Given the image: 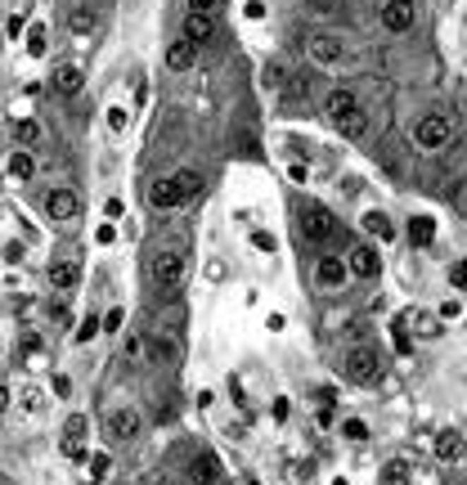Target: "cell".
<instances>
[{
    "label": "cell",
    "instance_id": "cell-1",
    "mask_svg": "<svg viewBox=\"0 0 467 485\" xmlns=\"http://www.w3.org/2000/svg\"><path fill=\"white\" fill-rule=\"evenodd\" d=\"M202 189V176L198 171H176L171 180H157L153 185V207H184V202H193Z\"/></svg>",
    "mask_w": 467,
    "mask_h": 485
},
{
    "label": "cell",
    "instance_id": "cell-2",
    "mask_svg": "<svg viewBox=\"0 0 467 485\" xmlns=\"http://www.w3.org/2000/svg\"><path fill=\"white\" fill-rule=\"evenodd\" d=\"M184 274H189V265H184L180 252H162V257L153 261V278H157L162 293H176V288L184 283Z\"/></svg>",
    "mask_w": 467,
    "mask_h": 485
},
{
    "label": "cell",
    "instance_id": "cell-3",
    "mask_svg": "<svg viewBox=\"0 0 467 485\" xmlns=\"http://www.w3.org/2000/svg\"><path fill=\"white\" fill-rule=\"evenodd\" d=\"M104 436H108L113 445L135 441V436H140V414H135V409H113V414L104 418Z\"/></svg>",
    "mask_w": 467,
    "mask_h": 485
},
{
    "label": "cell",
    "instance_id": "cell-4",
    "mask_svg": "<svg viewBox=\"0 0 467 485\" xmlns=\"http://www.w3.org/2000/svg\"><path fill=\"white\" fill-rule=\"evenodd\" d=\"M346 378L360 382V386H368V382L382 378V364H377L373 350H351V355H346Z\"/></svg>",
    "mask_w": 467,
    "mask_h": 485
},
{
    "label": "cell",
    "instance_id": "cell-5",
    "mask_svg": "<svg viewBox=\"0 0 467 485\" xmlns=\"http://www.w3.org/2000/svg\"><path fill=\"white\" fill-rule=\"evenodd\" d=\"M413 140L423 144V149H440V144L449 140V117H440V113L423 117V121L413 126Z\"/></svg>",
    "mask_w": 467,
    "mask_h": 485
},
{
    "label": "cell",
    "instance_id": "cell-6",
    "mask_svg": "<svg viewBox=\"0 0 467 485\" xmlns=\"http://www.w3.org/2000/svg\"><path fill=\"white\" fill-rule=\"evenodd\" d=\"M45 211H50L54 221H77V216H81V198L72 189H54L50 198H45Z\"/></svg>",
    "mask_w": 467,
    "mask_h": 485
},
{
    "label": "cell",
    "instance_id": "cell-7",
    "mask_svg": "<svg viewBox=\"0 0 467 485\" xmlns=\"http://www.w3.org/2000/svg\"><path fill=\"white\" fill-rule=\"evenodd\" d=\"M346 274H351V265L341 257H319V265H315V283L319 288H341Z\"/></svg>",
    "mask_w": 467,
    "mask_h": 485
},
{
    "label": "cell",
    "instance_id": "cell-8",
    "mask_svg": "<svg viewBox=\"0 0 467 485\" xmlns=\"http://www.w3.org/2000/svg\"><path fill=\"white\" fill-rule=\"evenodd\" d=\"M382 27L387 32H409L413 27V0H387L382 5Z\"/></svg>",
    "mask_w": 467,
    "mask_h": 485
},
{
    "label": "cell",
    "instance_id": "cell-9",
    "mask_svg": "<svg viewBox=\"0 0 467 485\" xmlns=\"http://www.w3.org/2000/svg\"><path fill=\"white\" fill-rule=\"evenodd\" d=\"M301 234L310 242H324L328 234H333V216H328L324 207H305L301 211Z\"/></svg>",
    "mask_w": 467,
    "mask_h": 485
},
{
    "label": "cell",
    "instance_id": "cell-10",
    "mask_svg": "<svg viewBox=\"0 0 467 485\" xmlns=\"http://www.w3.org/2000/svg\"><path fill=\"white\" fill-rule=\"evenodd\" d=\"M212 36H216V18L207 14V9H189V18H184V41L202 45V41H212Z\"/></svg>",
    "mask_w": 467,
    "mask_h": 485
},
{
    "label": "cell",
    "instance_id": "cell-11",
    "mask_svg": "<svg viewBox=\"0 0 467 485\" xmlns=\"http://www.w3.org/2000/svg\"><path fill=\"white\" fill-rule=\"evenodd\" d=\"M432 450H436V458H440V463H463V458H467V441H463L459 431H440Z\"/></svg>",
    "mask_w": 467,
    "mask_h": 485
},
{
    "label": "cell",
    "instance_id": "cell-12",
    "mask_svg": "<svg viewBox=\"0 0 467 485\" xmlns=\"http://www.w3.org/2000/svg\"><path fill=\"white\" fill-rule=\"evenodd\" d=\"M346 265H351V274H360V278H377V270H382V261H377L373 247H351Z\"/></svg>",
    "mask_w": 467,
    "mask_h": 485
},
{
    "label": "cell",
    "instance_id": "cell-13",
    "mask_svg": "<svg viewBox=\"0 0 467 485\" xmlns=\"http://www.w3.org/2000/svg\"><path fill=\"white\" fill-rule=\"evenodd\" d=\"M81 86H85V72L77 63H59L54 68V90L59 94H81Z\"/></svg>",
    "mask_w": 467,
    "mask_h": 485
},
{
    "label": "cell",
    "instance_id": "cell-14",
    "mask_svg": "<svg viewBox=\"0 0 467 485\" xmlns=\"http://www.w3.org/2000/svg\"><path fill=\"white\" fill-rule=\"evenodd\" d=\"M341 41L337 36H310V59L315 63H341Z\"/></svg>",
    "mask_w": 467,
    "mask_h": 485
},
{
    "label": "cell",
    "instance_id": "cell-15",
    "mask_svg": "<svg viewBox=\"0 0 467 485\" xmlns=\"http://www.w3.org/2000/svg\"><path fill=\"white\" fill-rule=\"evenodd\" d=\"M355 113H360V99H355L351 90H333V94H328V117H333V126L346 121V117H355Z\"/></svg>",
    "mask_w": 467,
    "mask_h": 485
},
{
    "label": "cell",
    "instance_id": "cell-16",
    "mask_svg": "<svg viewBox=\"0 0 467 485\" xmlns=\"http://www.w3.org/2000/svg\"><path fill=\"white\" fill-rule=\"evenodd\" d=\"M77 278H81V270L72 261H50V283L59 288V293H72L77 288Z\"/></svg>",
    "mask_w": 467,
    "mask_h": 485
},
{
    "label": "cell",
    "instance_id": "cell-17",
    "mask_svg": "<svg viewBox=\"0 0 467 485\" xmlns=\"http://www.w3.org/2000/svg\"><path fill=\"white\" fill-rule=\"evenodd\" d=\"M216 472H220V467H216V458H212V454H198V458L189 463V481H193V485H212V481H216Z\"/></svg>",
    "mask_w": 467,
    "mask_h": 485
},
{
    "label": "cell",
    "instance_id": "cell-18",
    "mask_svg": "<svg viewBox=\"0 0 467 485\" xmlns=\"http://www.w3.org/2000/svg\"><path fill=\"white\" fill-rule=\"evenodd\" d=\"M382 485H413V467L404 463V458H391L382 467Z\"/></svg>",
    "mask_w": 467,
    "mask_h": 485
},
{
    "label": "cell",
    "instance_id": "cell-19",
    "mask_svg": "<svg viewBox=\"0 0 467 485\" xmlns=\"http://www.w3.org/2000/svg\"><path fill=\"white\" fill-rule=\"evenodd\" d=\"M193 50H198V45H193V41H176V45H171V50H166V68L184 72V68L193 63Z\"/></svg>",
    "mask_w": 467,
    "mask_h": 485
},
{
    "label": "cell",
    "instance_id": "cell-20",
    "mask_svg": "<svg viewBox=\"0 0 467 485\" xmlns=\"http://www.w3.org/2000/svg\"><path fill=\"white\" fill-rule=\"evenodd\" d=\"M409 238L418 242V247H427V242L436 238V221H432V216H413V225H409Z\"/></svg>",
    "mask_w": 467,
    "mask_h": 485
},
{
    "label": "cell",
    "instance_id": "cell-21",
    "mask_svg": "<svg viewBox=\"0 0 467 485\" xmlns=\"http://www.w3.org/2000/svg\"><path fill=\"white\" fill-rule=\"evenodd\" d=\"M32 171H36V162H32L28 149H18L14 157H9V176H14V180H32Z\"/></svg>",
    "mask_w": 467,
    "mask_h": 485
},
{
    "label": "cell",
    "instance_id": "cell-22",
    "mask_svg": "<svg viewBox=\"0 0 467 485\" xmlns=\"http://www.w3.org/2000/svg\"><path fill=\"white\" fill-rule=\"evenodd\" d=\"M364 229H368V234H377L382 242H387L391 234H396V229H391V221H387L382 211H368V216H364Z\"/></svg>",
    "mask_w": 467,
    "mask_h": 485
},
{
    "label": "cell",
    "instance_id": "cell-23",
    "mask_svg": "<svg viewBox=\"0 0 467 485\" xmlns=\"http://www.w3.org/2000/svg\"><path fill=\"white\" fill-rule=\"evenodd\" d=\"M337 130H341V135H346V140H360L364 130H368V117H364V108H360V113H355V117L337 121Z\"/></svg>",
    "mask_w": 467,
    "mask_h": 485
},
{
    "label": "cell",
    "instance_id": "cell-24",
    "mask_svg": "<svg viewBox=\"0 0 467 485\" xmlns=\"http://www.w3.org/2000/svg\"><path fill=\"white\" fill-rule=\"evenodd\" d=\"M126 126H131V113H126L121 104H113V108H108V130H113V135H121Z\"/></svg>",
    "mask_w": 467,
    "mask_h": 485
},
{
    "label": "cell",
    "instance_id": "cell-25",
    "mask_svg": "<svg viewBox=\"0 0 467 485\" xmlns=\"http://www.w3.org/2000/svg\"><path fill=\"white\" fill-rule=\"evenodd\" d=\"M14 140L18 144H36L41 140V126H36V121H14Z\"/></svg>",
    "mask_w": 467,
    "mask_h": 485
},
{
    "label": "cell",
    "instance_id": "cell-26",
    "mask_svg": "<svg viewBox=\"0 0 467 485\" xmlns=\"http://www.w3.org/2000/svg\"><path fill=\"white\" fill-rule=\"evenodd\" d=\"M90 27H95V9L77 5V9H72V32H90Z\"/></svg>",
    "mask_w": 467,
    "mask_h": 485
},
{
    "label": "cell",
    "instance_id": "cell-27",
    "mask_svg": "<svg viewBox=\"0 0 467 485\" xmlns=\"http://www.w3.org/2000/svg\"><path fill=\"white\" fill-rule=\"evenodd\" d=\"M413 329H418V337H440V319H432V314H418Z\"/></svg>",
    "mask_w": 467,
    "mask_h": 485
},
{
    "label": "cell",
    "instance_id": "cell-28",
    "mask_svg": "<svg viewBox=\"0 0 467 485\" xmlns=\"http://www.w3.org/2000/svg\"><path fill=\"white\" fill-rule=\"evenodd\" d=\"M341 436H346V441H368V427L360 418H346V422H341Z\"/></svg>",
    "mask_w": 467,
    "mask_h": 485
},
{
    "label": "cell",
    "instance_id": "cell-29",
    "mask_svg": "<svg viewBox=\"0 0 467 485\" xmlns=\"http://www.w3.org/2000/svg\"><path fill=\"white\" fill-rule=\"evenodd\" d=\"M28 54H32V59L45 54V27H32V32H28Z\"/></svg>",
    "mask_w": 467,
    "mask_h": 485
},
{
    "label": "cell",
    "instance_id": "cell-30",
    "mask_svg": "<svg viewBox=\"0 0 467 485\" xmlns=\"http://www.w3.org/2000/svg\"><path fill=\"white\" fill-rule=\"evenodd\" d=\"M63 454L68 458H85V441L81 436H63Z\"/></svg>",
    "mask_w": 467,
    "mask_h": 485
},
{
    "label": "cell",
    "instance_id": "cell-31",
    "mask_svg": "<svg viewBox=\"0 0 467 485\" xmlns=\"http://www.w3.org/2000/svg\"><path fill=\"white\" fill-rule=\"evenodd\" d=\"M284 77H288V72H284V63H265V86H284Z\"/></svg>",
    "mask_w": 467,
    "mask_h": 485
},
{
    "label": "cell",
    "instance_id": "cell-32",
    "mask_svg": "<svg viewBox=\"0 0 467 485\" xmlns=\"http://www.w3.org/2000/svg\"><path fill=\"white\" fill-rule=\"evenodd\" d=\"M252 247H256V252H274V234H265V229H256V234H252Z\"/></svg>",
    "mask_w": 467,
    "mask_h": 485
},
{
    "label": "cell",
    "instance_id": "cell-33",
    "mask_svg": "<svg viewBox=\"0 0 467 485\" xmlns=\"http://www.w3.org/2000/svg\"><path fill=\"white\" fill-rule=\"evenodd\" d=\"M95 333H99V319L90 314V319H81V329H77V342H90Z\"/></svg>",
    "mask_w": 467,
    "mask_h": 485
},
{
    "label": "cell",
    "instance_id": "cell-34",
    "mask_svg": "<svg viewBox=\"0 0 467 485\" xmlns=\"http://www.w3.org/2000/svg\"><path fill=\"white\" fill-rule=\"evenodd\" d=\"M85 427H90V422H85V414H72L63 431H68V436H85Z\"/></svg>",
    "mask_w": 467,
    "mask_h": 485
},
{
    "label": "cell",
    "instance_id": "cell-35",
    "mask_svg": "<svg viewBox=\"0 0 467 485\" xmlns=\"http://www.w3.org/2000/svg\"><path fill=\"white\" fill-rule=\"evenodd\" d=\"M449 283H454V288H463V283H467V261H454V270H449Z\"/></svg>",
    "mask_w": 467,
    "mask_h": 485
},
{
    "label": "cell",
    "instance_id": "cell-36",
    "mask_svg": "<svg viewBox=\"0 0 467 485\" xmlns=\"http://www.w3.org/2000/svg\"><path fill=\"white\" fill-rule=\"evenodd\" d=\"M391 329H396V350L404 355V350H409V333H404V319H396V324H391Z\"/></svg>",
    "mask_w": 467,
    "mask_h": 485
},
{
    "label": "cell",
    "instance_id": "cell-37",
    "mask_svg": "<svg viewBox=\"0 0 467 485\" xmlns=\"http://www.w3.org/2000/svg\"><path fill=\"white\" fill-rule=\"evenodd\" d=\"M108 472V454H90V477H104Z\"/></svg>",
    "mask_w": 467,
    "mask_h": 485
},
{
    "label": "cell",
    "instance_id": "cell-38",
    "mask_svg": "<svg viewBox=\"0 0 467 485\" xmlns=\"http://www.w3.org/2000/svg\"><path fill=\"white\" fill-rule=\"evenodd\" d=\"M248 18H252V23L265 18V5H261V0H248Z\"/></svg>",
    "mask_w": 467,
    "mask_h": 485
},
{
    "label": "cell",
    "instance_id": "cell-39",
    "mask_svg": "<svg viewBox=\"0 0 467 485\" xmlns=\"http://www.w3.org/2000/svg\"><path fill=\"white\" fill-rule=\"evenodd\" d=\"M5 261H9V265L23 261V247H18V242H5Z\"/></svg>",
    "mask_w": 467,
    "mask_h": 485
},
{
    "label": "cell",
    "instance_id": "cell-40",
    "mask_svg": "<svg viewBox=\"0 0 467 485\" xmlns=\"http://www.w3.org/2000/svg\"><path fill=\"white\" fill-rule=\"evenodd\" d=\"M5 27H9V36L18 41V36H23V14H9V23H5Z\"/></svg>",
    "mask_w": 467,
    "mask_h": 485
},
{
    "label": "cell",
    "instance_id": "cell-41",
    "mask_svg": "<svg viewBox=\"0 0 467 485\" xmlns=\"http://www.w3.org/2000/svg\"><path fill=\"white\" fill-rule=\"evenodd\" d=\"M104 329H108V333H117V329H121V310H108V319H104Z\"/></svg>",
    "mask_w": 467,
    "mask_h": 485
},
{
    "label": "cell",
    "instance_id": "cell-42",
    "mask_svg": "<svg viewBox=\"0 0 467 485\" xmlns=\"http://www.w3.org/2000/svg\"><path fill=\"white\" fill-rule=\"evenodd\" d=\"M440 319H459V301H445V306H440Z\"/></svg>",
    "mask_w": 467,
    "mask_h": 485
},
{
    "label": "cell",
    "instance_id": "cell-43",
    "mask_svg": "<svg viewBox=\"0 0 467 485\" xmlns=\"http://www.w3.org/2000/svg\"><path fill=\"white\" fill-rule=\"evenodd\" d=\"M23 409H41V395H36V391H23Z\"/></svg>",
    "mask_w": 467,
    "mask_h": 485
},
{
    "label": "cell",
    "instance_id": "cell-44",
    "mask_svg": "<svg viewBox=\"0 0 467 485\" xmlns=\"http://www.w3.org/2000/svg\"><path fill=\"white\" fill-rule=\"evenodd\" d=\"M95 238H99V242H113V238H117V229H113V225H99V234H95Z\"/></svg>",
    "mask_w": 467,
    "mask_h": 485
},
{
    "label": "cell",
    "instance_id": "cell-45",
    "mask_svg": "<svg viewBox=\"0 0 467 485\" xmlns=\"http://www.w3.org/2000/svg\"><path fill=\"white\" fill-rule=\"evenodd\" d=\"M189 5H193V9H207V14H212V9H216V0H189Z\"/></svg>",
    "mask_w": 467,
    "mask_h": 485
},
{
    "label": "cell",
    "instance_id": "cell-46",
    "mask_svg": "<svg viewBox=\"0 0 467 485\" xmlns=\"http://www.w3.org/2000/svg\"><path fill=\"white\" fill-rule=\"evenodd\" d=\"M238 485H261V481H252V477H243V481H238Z\"/></svg>",
    "mask_w": 467,
    "mask_h": 485
},
{
    "label": "cell",
    "instance_id": "cell-47",
    "mask_svg": "<svg viewBox=\"0 0 467 485\" xmlns=\"http://www.w3.org/2000/svg\"><path fill=\"white\" fill-rule=\"evenodd\" d=\"M333 485H351V481H346V477H337V481H333Z\"/></svg>",
    "mask_w": 467,
    "mask_h": 485
}]
</instances>
